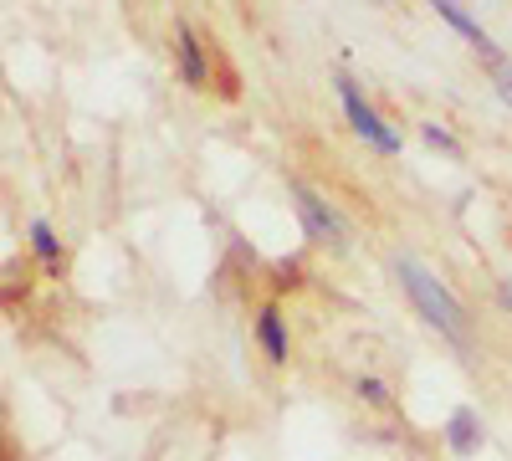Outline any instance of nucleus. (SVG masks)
Segmentation results:
<instances>
[{
  "instance_id": "f257e3e1",
  "label": "nucleus",
  "mask_w": 512,
  "mask_h": 461,
  "mask_svg": "<svg viewBox=\"0 0 512 461\" xmlns=\"http://www.w3.org/2000/svg\"><path fill=\"white\" fill-rule=\"evenodd\" d=\"M395 277H400V287H405V298L415 303V313L431 323L451 349H466V313H461V303H456V292H451L431 267H425V262H415V257H395Z\"/></svg>"
},
{
  "instance_id": "f03ea898",
  "label": "nucleus",
  "mask_w": 512,
  "mask_h": 461,
  "mask_svg": "<svg viewBox=\"0 0 512 461\" xmlns=\"http://www.w3.org/2000/svg\"><path fill=\"white\" fill-rule=\"evenodd\" d=\"M333 93H338V103H344L349 129H354L374 154H400V134H395V123H390V118H384V113L359 93V82H354L349 72H333Z\"/></svg>"
},
{
  "instance_id": "7ed1b4c3",
  "label": "nucleus",
  "mask_w": 512,
  "mask_h": 461,
  "mask_svg": "<svg viewBox=\"0 0 512 461\" xmlns=\"http://www.w3.org/2000/svg\"><path fill=\"white\" fill-rule=\"evenodd\" d=\"M292 211H297V226L308 231V241H323V246H344V236H349V221L333 211V205L313 190V185H303L297 180L292 185Z\"/></svg>"
},
{
  "instance_id": "20e7f679",
  "label": "nucleus",
  "mask_w": 512,
  "mask_h": 461,
  "mask_svg": "<svg viewBox=\"0 0 512 461\" xmlns=\"http://www.w3.org/2000/svg\"><path fill=\"white\" fill-rule=\"evenodd\" d=\"M431 11H436V16H441V21H446V26H451V31L461 36V41H472V47H477V52H482V57H487L492 67L502 62V52H497V41H492V36L482 31V21H477L472 11H461L456 0H431Z\"/></svg>"
},
{
  "instance_id": "39448f33",
  "label": "nucleus",
  "mask_w": 512,
  "mask_h": 461,
  "mask_svg": "<svg viewBox=\"0 0 512 461\" xmlns=\"http://www.w3.org/2000/svg\"><path fill=\"white\" fill-rule=\"evenodd\" d=\"M175 62H180L185 88H205V82H210V57H205V41H200L195 26L175 31Z\"/></svg>"
},
{
  "instance_id": "423d86ee",
  "label": "nucleus",
  "mask_w": 512,
  "mask_h": 461,
  "mask_svg": "<svg viewBox=\"0 0 512 461\" xmlns=\"http://www.w3.org/2000/svg\"><path fill=\"white\" fill-rule=\"evenodd\" d=\"M482 441H487V431H482V421H477V410H472V405H456L451 421H446V446H451L456 456H477Z\"/></svg>"
},
{
  "instance_id": "0eeeda50",
  "label": "nucleus",
  "mask_w": 512,
  "mask_h": 461,
  "mask_svg": "<svg viewBox=\"0 0 512 461\" xmlns=\"http://www.w3.org/2000/svg\"><path fill=\"white\" fill-rule=\"evenodd\" d=\"M256 344H262L267 364H287V323H282V308L277 303L256 308Z\"/></svg>"
},
{
  "instance_id": "6e6552de",
  "label": "nucleus",
  "mask_w": 512,
  "mask_h": 461,
  "mask_svg": "<svg viewBox=\"0 0 512 461\" xmlns=\"http://www.w3.org/2000/svg\"><path fill=\"white\" fill-rule=\"evenodd\" d=\"M26 236H31V251L41 257V267H62V241H57V231H52V221L47 216H36L31 226H26Z\"/></svg>"
},
{
  "instance_id": "1a4fd4ad",
  "label": "nucleus",
  "mask_w": 512,
  "mask_h": 461,
  "mask_svg": "<svg viewBox=\"0 0 512 461\" xmlns=\"http://www.w3.org/2000/svg\"><path fill=\"white\" fill-rule=\"evenodd\" d=\"M420 139L431 144V149H441V154H456V149H461V144H456V134H451V129H441V123H431V118L420 123Z\"/></svg>"
},
{
  "instance_id": "9d476101",
  "label": "nucleus",
  "mask_w": 512,
  "mask_h": 461,
  "mask_svg": "<svg viewBox=\"0 0 512 461\" xmlns=\"http://www.w3.org/2000/svg\"><path fill=\"white\" fill-rule=\"evenodd\" d=\"M354 390H359V395H364L369 405H379V410L390 405V385H384V380H374V374H364V380H359Z\"/></svg>"
},
{
  "instance_id": "9b49d317",
  "label": "nucleus",
  "mask_w": 512,
  "mask_h": 461,
  "mask_svg": "<svg viewBox=\"0 0 512 461\" xmlns=\"http://www.w3.org/2000/svg\"><path fill=\"white\" fill-rule=\"evenodd\" d=\"M492 88H497V98L512 108V57H502V62L492 67Z\"/></svg>"
},
{
  "instance_id": "f8f14e48",
  "label": "nucleus",
  "mask_w": 512,
  "mask_h": 461,
  "mask_svg": "<svg viewBox=\"0 0 512 461\" xmlns=\"http://www.w3.org/2000/svg\"><path fill=\"white\" fill-rule=\"evenodd\" d=\"M497 303L512 313V277H502V282H497Z\"/></svg>"
}]
</instances>
